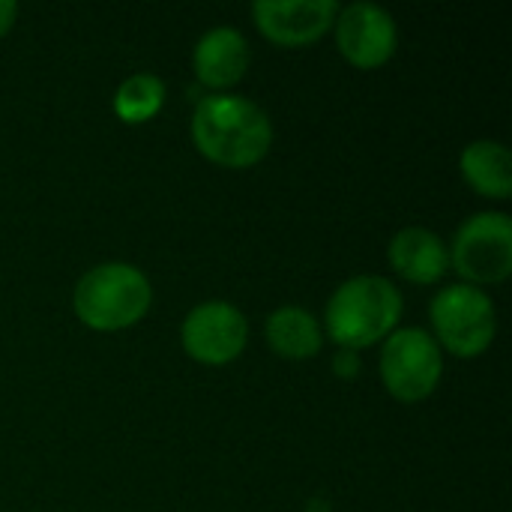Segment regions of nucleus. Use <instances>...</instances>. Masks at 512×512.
Wrapping results in <instances>:
<instances>
[{
  "mask_svg": "<svg viewBox=\"0 0 512 512\" xmlns=\"http://www.w3.org/2000/svg\"><path fill=\"white\" fill-rule=\"evenodd\" d=\"M192 141L222 168H252L273 144V123L261 105L234 93H213L195 105Z\"/></svg>",
  "mask_w": 512,
  "mask_h": 512,
  "instance_id": "1",
  "label": "nucleus"
},
{
  "mask_svg": "<svg viewBox=\"0 0 512 512\" xmlns=\"http://www.w3.org/2000/svg\"><path fill=\"white\" fill-rule=\"evenodd\" d=\"M402 294L384 276H354L336 288L327 303V336L345 348L360 351L384 342L402 318Z\"/></svg>",
  "mask_w": 512,
  "mask_h": 512,
  "instance_id": "2",
  "label": "nucleus"
},
{
  "mask_svg": "<svg viewBox=\"0 0 512 512\" xmlns=\"http://www.w3.org/2000/svg\"><path fill=\"white\" fill-rule=\"evenodd\" d=\"M153 303L150 279L123 261L99 264L81 276L72 294V306L81 324L99 333H117L135 327Z\"/></svg>",
  "mask_w": 512,
  "mask_h": 512,
  "instance_id": "3",
  "label": "nucleus"
},
{
  "mask_svg": "<svg viewBox=\"0 0 512 512\" xmlns=\"http://www.w3.org/2000/svg\"><path fill=\"white\" fill-rule=\"evenodd\" d=\"M432 327L438 348L444 345L450 354L462 360H474L495 342L498 318L495 303L483 288L474 285H450L432 300Z\"/></svg>",
  "mask_w": 512,
  "mask_h": 512,
  "instance_id": "4",
  "label": "nucleus"
},
{
  "mask_svg": "<svg viewBox=\"0 0 512 512\" xmlns=\"http://www.w3.org/2000/svg\"><path fill=\"white\" fill-rule=\"evenodd\" d=\"M450 264L465 285H498L512 273V222L507 213H477L459 225Z\"/></svg>",
  "mask_w": 512,
  "mask_h": 512,
  "instance_id": "5",
  "label": "nucleus"
},
{
  "mask_svg": "<svg viewBox=\"0 0 512 512\" xmlns=\"http://www.w3.org/2000/svg\"><path fill=\"white\" fill-rule=\"evenodd\" d=\"M444 375L438 342L417 327L393 330L381 351V381L399 402H423L435 393Z\"/></svg>",
  "mask_w": 512,
  "mask_h": 512,
  "instance_id": "6",
  "label": "nucleus"
},
{
  "mask_svg": "<svg viewBox=\"0 0 512 512\" xmlns=\"http://www.w3.org/2000/svg\"><path fill=\"white\" fill-rule=\"evenodd\" d=\"M183 351L201 366H228L234 363L249 342L246 315L225 300H210L195 306L180 330Z\"/></svg>",
  "mask_w": 512,
  "mask_h": 512,
  "instance_id": "7",
  "label": "nucleus"
},
{
  "mask_svg": "<svg viewBox=\"0 0 512 512\" xmlns=\"http://www.w3.org/2000/svg\"><path fill=\"white\" fill-rule=\"evenodd\" d=\"M336 45L342 57L357 69H378L396 54V21L384 6L375 3H351L339 9L336 21Z\"/></svg>",
  "mask_w": 512,
  "mask_h": 512,
  "instance_id": "8",
  "label": "nucleus"
},
{
  "mask_svg": "<svg viewBox=\"0 0 512 512\" xmlns=\"http://www.w3.org/2000/svg\"><path fill=\"white\" fill-rule=\"evenodd\" d=\"M339 9L336 0H258L252 3V18L270 42L303 48L333 27Z\"/></svg>",
  "mask_w": 512,
  "mask_h": 512,
  "instance_id": "9",
  "label": "nucleus"
},
{
  "mask_svg": "<svg viewBox=\"0 0 512 512\" xmlns=\"http://www.w3.org/2000/svg\"><path fill=\"white\" fill-rule=\"evenodd\" d=\"M249 45L243 39L240 30L234 27H216L210 33H204L195 45L192 54V66L201 84L213 87V90H228L234 87L246 69H249Z\"/></svg>",
  "mask_w": 512,
  "mask_h": 512,
  "instance_id": "10",
  "label": "nucleus"
},
{
  "mask_svg": "<svg viewBox=\"0 0 512 512\" xmlns=\"http://www.w3.org/2000/svg\"><path fill=\"white\" fill-rule=\"evenodd\" d=\"M390 264L411 285H435L450 270V255L435 231L402 228L390 243Z\"/></svg>",
  "mask_w": 512,
  "mask_h": 512,
  "instance_id": "11",
  "label": "nucleus"
},
{
  "mask_svg": "<svg viewBox=\"0 0 512 512\" xmlns=\"http://www.w3.org/2000/svg\"><path fill=\"white\" fill-rule=\"evenodd\" d=\"M459 165H462V177L471 183L477 195L495 201H504L512 195V156L501 141L480 138L468 144Z\"/></svg>",
  "mask_w": 512,
  "mask_h": 512,
  "instance_id": "12",
  "label": "nucleus"
},
{
  "mask_svg": "<svg viewBox=\"0 0 512 512\" xmlns=\"http://www.w3.org/2000/svg\"><path fill=\"white\" fill-rule=\"evenodd\" d=\"M267 345L282 360H312L324 345L321 324L303 306H282L267 318Z\"/></svg>",
  "mask_w": 512,
  "mask_h": 512,
  "instance_id": "13",
  "label": "nucleus"
},
{
  "mask_svg": "<svg viewBox=\"0 0 512 512\" xmlns=\"http://www.w3.org/2000/svg\"><path fill=\"white\" fill-rule=\"evenodd\" d=\"M162 105H165V84L153 72L129 75L114 93V114L129 126L153 120L162 111Z\"/></svg>",
  "mask_w": 512,
  "mask_h": 512,
  "instance_id": "14",
  "label": "nucleus"
},
{
  "mask_svg": "<svg viewBox=\"0 0 512 512\" xmlns=\"http://www.w3.org/2000/svg\"><path fill=\"white\" fill-rule=\"evenodd\" d=\"M357 369H360V363H357V354H354V351H342V354L336 357V372H339V375L354 378Z\"/></svg>",
  "mask_w": 512,
  "mask_h": 512,
  "instance_id": "15",
  "label": "nucleus"
},
{
  "mask_svg": "<svg viewBox=\"0 0 512 512\" xmlns=\"http://www.w3.org/2000/svg\"><path fill=\"white\" fill-rule=\"evenodd\" d=\"M15 18H18V6L12 0H0V36H6L12 30Z\"/></svg>",
  "mask_w": 512,
  "mask_h": 512,
  "instance_id": "16",
  "label": "nucleus"
}]
</instances>
